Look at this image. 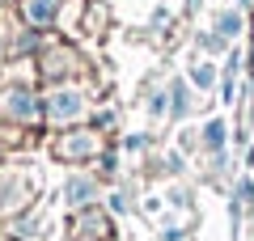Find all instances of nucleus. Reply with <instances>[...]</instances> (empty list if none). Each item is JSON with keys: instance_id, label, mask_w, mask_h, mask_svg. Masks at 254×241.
<instances>
[{"instance_id": "obj_1", "label": "nucleus", "mask_w": 254, "mask_h": 241, "mask_svg": "<svg viewBox=\"0 0 254 241\" xmlns=\"http://www.w3.org/2000/svg\"><path fill=\"white\" fill-rule=\"evenodd\" d=\"M47 106H51V110H47L51 119H68V115H76V110H81V98H76V93H55Z\"/></svg>"}, {"instance_id": "obj_2", "label": "nucleus", "mask_w": 254, "mask_h": 241, "mask_svg": "<svg viewBox=\"0 0 254 241\" xmlns=\"http://www.w3.org/2000/svg\"><path fill=\"white\" fill-rule=\"evenodd\" d=\"M55 17V0H30V21H51Z\"/></svg>"}, {"instance_id": "obj_3", "label": "nucleus", "mask_w": 254, "mask_h": 241, "mask_svg": "<svg viewBox=\"0 0 254 241\" xmlns=\"http://www.w3.org/2000/svg\"><path fill=\"white\" fill-rule=\"evenodd\" d=\"M237 26H242V21H237V13H220V17H216V30H220L225 38H233Z\"/></svg>"}, {"instance_id": "obj_4", "label": "nucleus", "mask_w": 254, "mask_h": 241, "mask_svg": "<svg viewBox=\"0 0 254 241\" xmlns=\"http://www.w3.org/2000/svg\"><path fill=\"white\" fill-rule=\"evenodd\" d=\"M208 144H212V148L225 144V127H220V123H208Z\"/></svg>"}, {"instance_id": "obj_5", "label": "nucleus", "mask_w": 254, "mask_h": 241, "mask_svg": "<svg viewBox=\"0 0 254 241\" xmlns=\"http://www.w3.org/2000/svg\"><path fill=\"white\" fill-rule=\"evenodd\" d=\"M68 195H72V199H89L93 186H89V182H72V186H68Z\"/></svg>"}, {"instance_id": "obj_6", "label": "nucleus", "mask_w": 254, "mask_h": 241, "mask_svg": "<svg viewBox=\"0 0 254 241\" xmlns=\"http://www.w3.org/2000/svg\"><path fill=\"white\" fill-rule=\"evenodd\" d=\"M212 76H216V72H212L208 63H203V68H195V80H199V85H212Z\"/></svg>"}]
</instances>
